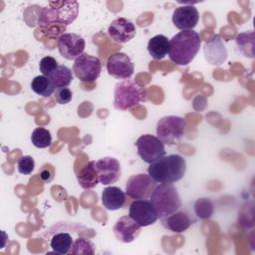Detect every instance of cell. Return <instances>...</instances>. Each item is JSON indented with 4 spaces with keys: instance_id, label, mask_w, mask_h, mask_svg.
I'll return each mask as SVG.
<instances>
[{
    "instance_id": "15",
    "label": "cell",
    "mask_w": 255,
    "mask_h": 255,
    "mask_svg": "<svg viewBox=\"0 0 255 255\" xmlns=\"http://www.w3.org/2000/svg\"><path fill=\"white\" fill-rule=\"evenodd\" d=\"M203 53L207 63L214 66L222 65L228 57L226 46L219 34L213 35L208 41L205 42Z\"/></svg>"
},
{
    "instance_id": "28",
    "label": "cell",
    "mask_w": 255,
    "mask_h": 255,
    "mask_svg": "<svg viewBox=\"0 0 255 255\" xmlns=\"http://www.w3.org/2000/svg\"><path fill=\"white\" fill-rule=\"evenodd\" d=\"M71 255L79 254H95V244L86 236H81L77 238L69 252Z\"/></svg>"
},
{
    "instance_id": "30",
    "label": "cell",
    "mask_w": 255,
    "mask_h": 255,
    "mask_svg": "<svg viewBox=\"0 0 255 255\" xmlns=\"http://www.w3.org/2000/svg\"><path fill=\"white\" fill-rule=\"evenodd\" d=\"M58 66L59 65L57 60L51 56H46L42 58L39 63L40 72L46 77H49L57 69Z\"/></svg>"
},
{
    "instance_id": "31",
    "label": "cell",
    "mask_w": 255,
    "mask_h": 255,
    "mask_svg": "<svg viewBox=\"0 0 255 255\" xmlns=\"http://www.w3.org/2000/svg\"><path fill=\"white\" fill-rule=\"evenodd\" d=\"M54 98L58 104L66 105L72 101L73 93L68 87L56 89V91L54 93Z\"/></svg>"
},
{
    "instance_id": "26",
    "label": "cell",
    "mask_w": 255,
    "mask_h": 255,
    "mask_svg": "<svg viewBox=\"0 0 255 255\" xmlns=\"http://www.w3.org/2000/svg\"><path fill=\"white\" fill-rule=\"evenodd\" d=\"M195 215L202 220L208 219L213 215L214 212V204L207 197H201L196 199L193 205Z\"/></svg>"
},
{
    "instance_id": "4",
    "label": "cell",
    "mask_w": 255,
    "mask_h": 255,
    "mask_svg": "<svg viewBox=\"0 0 255 255\" xmlns=\"http://www.w3.org/2000/svg\"><path fill=\"white\" fill-rule=\"evenodd\" d=\"M56 7H43L40 10L38 24L43 28H49L55 24L68 26L74 22L79 13L77 1L54 2Z\"/></svg>"
},
{
    "instance_id": "12",
    "label": "cell",
    "mask_w": 255,
    "mask_h": 255,
    "mask_svg": "<svg viewBox=\"0 0 255 255\" xmlns=\"http://www.w3.org/2000/svg\"><path fill=\"white\" fill-rule=\"evenodd\" d=\"M107 71L109 75L116 79L127 80L132 76L134 66L127 54L118 52L112 54L108 58Z\"/></svg>"
},
{
    "instance_id": "13",
    "label": "cell",
    "mask_w": 255,
    "mask_h": 255,
    "mask_svg": "<svg viewBox=\"0 0 255 255\" xmlns=\"http://www.w3.org/2000/svg\"><path fill=\"white\" fill-rule=\"evenodd\" d=\"M128 215L141 227L149 226L158 219L157 213L147 199H135L129 205Z\"/></svg>"
},
{
    "instance_id": "29",
    "label": "cell",
    "mask_w": 255,
    "mask_h": 255,
    "mask_svg": "<svg viewBox=\"0 0 255 255\" xmlns=\"http://www.w3.org/2000/svg\"><path fill=\"white\" fill-rule=\"evenodd\" d=\"M35 168V160L30 155H23L17 161V169L19 173L28 175L32 173Z\"/></svg>"
},
{
    "instance_id": "10",
    "label": "cell",
    "mask_w": 255,
    "mask_h": 255,
    "mask_svg": "<svg viewBox=\"0 0 255 255\" xmlns=\"http://www.w3.org/2000/svg\"><path fill=\"white\" fill-rule=\"evenodd\" d=\"M156 185L148 173L133 174L126 182V194L132 199H147Z\"/></svg>"
},
{
    "instance_id": "7",
    "label": "cell",
    "mask_w": 255,
    "mask_h": 255,
    "mask_svg": "<svg viewBox=\"0 0 255 255\" xmlns=\"http://www.w3.org/2000/svg\"><path fill=\"white\" fill-rule=\"evenodd\" d=\"M186 122L177 116H165L156 124V136L166 145L178 143L185 134Z\"/></svg>"
},
{
    "instance_id": "16",
    "label": "cell",
    "mask_w": 255,
    "mask_h": 255,
    "mask_svg": "<svg viewBox=\"0 0 255 255\" xmlns=\"http://www.w3.org/2000/svg\"><path fill=\"white\" fill-rule=\"evenodd\" d=\"M108 33L114 42L118 44H125L135 36L136 29L131 21L127 18L120 17L112 21L109 26Z\"/></svg>"
},
{
    "instance_id": "32",
    "label": "cell",
    "mask_w": 255,
    "mask_h": 255,
    "mask_svg": "<svg viewBox=\"0 0 255 255\" xmlns=\"http://www.w3.org/2000/svg\"><path fill=\"white\" fill-rule=\"evenodd\" d=\"M40 177L41 179L44 181V182H49L52 178H53V175H50V171L49 169H46V168H43L40 172Z\"/></svg>"
},
{
    "instance_id": "23",
    "label": "cell",
    "mask_w": 255,
    "mask_h": 255,
    "mask_svg": "<svg viewBox=\"0 0 255 255\" xmlns=\"http://www.w3.org/2000/svg\"><path fill=\"white\" fill-rule=\"evenodd\" d=\"M48 78L52 82L55 89L66 88L72 83L74 79V73L67 66L59 65Z\"/></svg>"
},
{
    "instance_id": "8",
    "label": "cell",
    "mask_w": 255,
    "mask_h": 255,
    "mask_svg": "<svg viewBox=\"0 0 255 255\" xmlns=\"http://www.w3.org/2000/svg\"><path fill=\"white\" fill-rule=\"evenodd\" d=\"M102 63L96 56L88 53L80 55L73 64L74 75L82 82L92 83L95 82L101 75Z\"/></svg>"
},
{
    "instance_id": "24",
    "label": "cell",
    "mask_w": 255,
    "mask_h": 255,
    "mask_svg": "<svg viewBox=\"0 0 255 255\" xmlns=\"http://www.w3.org/2000/svg\"><path fill=\"white\" fill-rule=\"evenodd\" d=\"M32 91L43 98H49L55 93L56 89L50 79L44 75L36 76L31 82Z\"/></svg>"
},
{
    "instance_id": "14",
    "label": "cell",
    "mask_w": 255,
    "mask_h": 255,
    "mask_svg": "<svg viewBox=\"0 0 255 255\" xmlns=\"http://www.w3.org/2000/svg\"><path fill=\"white\" fill-rule=\"evenodd\" d=\"M98 173L99 182L103 185H110L117 182L122 175V168L120 161L112 156L100 158L95 163Z\"/></svg>"
},
{
    "instance_id": "11",
    "label": "cell",
    "mask_w": 255,
    "mask_h": 255,
    "mask_svg": "<svg viewBox=\"0 0 255 255\" xmlns=\"http://www.w3.org/2000/svg\"><path fill=\"white\" fill-rule=\"evenodd\" d=\"M59 53L66 60H76L84 53L86 42L85 39L76 33H64L57 42Z\"/></svg>"
},
{
    "instance_id": "1",
    "label": "cell",
    "mask_w": 255,
    "mask_h": 255,
    "mask_svg": "<svg viewBox=\"0 0 255 255\" xmlns=\"http://www.w3.org/2000/svg\"><path fill=\"white\" fill-rule=\"evenodd\" d=\"M95 230L77 222H57L49 227L43 237L48 241L50 248L56 254H69L75 240L89 234L95 235Z\"/></svg>"
},
{
    "instance_id": "22",
    "label": "cell",
    "mask_w": 255,
    "mask_h": 255,
    "mask_svg": "<svg viewBox=\"0 0 255 255\" xmlns=\"http://www.w3.org/2000/svg\"><path fill=\"white\" fill-rule=\"evenodd\" d=\"M95 163L96 161H89L80 169L77 175V180L80 186L84 189L94 188L99 183V177L95 167Z\"/></svg>"
},
{
    "instance_id": "2",
    "label": "cell",
    "mask_w": 255,
    "mask_h": 255,
    "mask_svg": "<svg viewBox=\"0 0 255 255\" xmlns=\"http://www.w3.org/2000/svg\"><path fill=\"white\" fill-rule=\"evenodd\" d=\"M201 45V38L194 30L180 31L169 40V59L178 66H186L193 61Z\"/></svg>"
},
{
    "instance_id": "9",
    "label": "cell",
    "mask_w": 255,
    "mask_h": 255,
    "mask_svg": "<svg viewBox=\"0 0 255 255\" xmlns=\"http://www.w3.org/2000/svg\"><path fill=\"white\" fill-rule=\"evenodd\" d=\"M135 146L138 156L148 164L165 155L164 143L157 136L149 133L140 135L135 141Z\"/></svg>"
},
{
    "instance_id": "5",
    "label": "cell",
    "mask_w": 255,
    "mask_h": 255,
    "mask_svg": "<svg viewBox=\"0 0 255 255\" xmlns=\"http://www.w3.org/2000/svg\"><path fill=\"white\" fill-rule=\"evenodd\" d=\"M146 100V89L135 81L127 79L116 84L114 91V107L117 110L128 111Z\"/></svg>"
},
{
    "instance_id": "18",
    "label": "cell",
    "mask_w": 255,
    "mask_h": 255,
    "mask_svg": "<svg viewBox=\"0 0 255 255\" xmlns=\"http://www.w3.org/2000/svg\"><path fill=\"white\" fill-rule=\"evenodd\" d=\"M199 21V13L192 5H183L175 8L172 14L173 25L181 30H193Z\"/></svg>"
},
{
    "instance_id": "25",
    "label": "cell",
    "mask_w": 255,
    "mask_h": 255,
    "mask_svg": "<svg viewBox=\"0 0 255 255\" xmlns=\"http://www.w3.org/2000/svg\"><path fill=\"white\" fill-rule=\"evenodd\" d=\"M236 44L239 51L249 58H254V33L253 31H246L237 35Z\"/></svg>"
},
{
    "instance_id": "21",
    "label": "cell",
    "mask_w": 255,
    "mask_h": 255,
    "mask_svg": "<svg viewBox=\"0 0 255 255\" xmlns=\"http://www.w3.org/2000/svg\"><path fill=\"white\" fill-rule=\"evenodd\" d=\"M147 51L154 60L163 59L169 51V39L162 34L153 36L147 43Z\"/></svg>"
},
{
    "instance_id": "19",
    "label": "cell",
    "mask_w": 255,
    "mask_h": 255,
    "mask_svg": "<svg viewBox=\"0 0 255 255\" xmlns=\"http://www.w3.org/2000/svg\"><path fill=\"white\" fill-rule=\"evenodd\" d=\"M160 220L162 226L173 233H181L195 222V219L188 212L179 209Z\"/></svg>"
},
{
    "instance_id": "27",
    "label": "cell",
    "mask_w": 255,
    "mask_h": 255,
    "mask_svg": "<svg viewBox=\"0 0 255 255\" xmlns=\"http://www.w3.org/2000/svg\"><path fill=\"white\" fill-rule=\"evenodd\" d=\"M31 141L38 148H46L52 143L51 132L45 128H36L32 131Z\"/></svg>"
},
{
    "instance_id": "6",
    "label": "cell",
    "mask_w": 255,
    "mask_h": 255,
    "mask_svg": "<svg viewBox=\"0 0 255 255\" xmlns=\"http://www.w3.org/2000/svg\"><path fill=\"white\" fill-rule=\"evenodd\" d=\"M159 219L170 215L180 209L182 202L177 188L172 183H159L149 196Z\"/></svg>"
},
{
    "instance_id": "17",
    "label": "cell",
    "mask_w": 255,
    "mask_h": 255,
    "mask_svg": "<svg viewBox=\"0 0 255 255\" xmlns=\"http://www.w3.org/2000/svg\"><path fill=\"white\" fill-rule=\"evenodd\" d=\"M116 238L123 243H130L135 240L141 231V226L129 215L119 218L113 228Z\"/></svg>"
},
{
    "instance_id": "20",
    "label": "cell",
    "mask_w": 255,
    "mask_h": 255,
    "mask_svg": "<svg viewBox=\"0 0 255 255\" xmlns=\"http://www.w3.org/2000/svg\"><path fill=\"white\" fill-rule=\"evenodd\" d=\"M102 203L108 210H118L126 203V192L118 186H108L102 192Z\"/></svg>"
},
{
    "instance_id": "3",
    "label": "cell",
    "mask_w": 255,
    "mask_h": 255,
    "mask_svg": "<svg viewBox=\"0 0 255 255\" xmlns=\"http://www.w3.org/2000/svg\"><path fill=\"white\" fill-rule=\"evenodd\" d=\"M186 161L179 154H168L160 157L147 167L148 175L157 183H174L183 178Z\"/></svg>"
}]
</instances>
